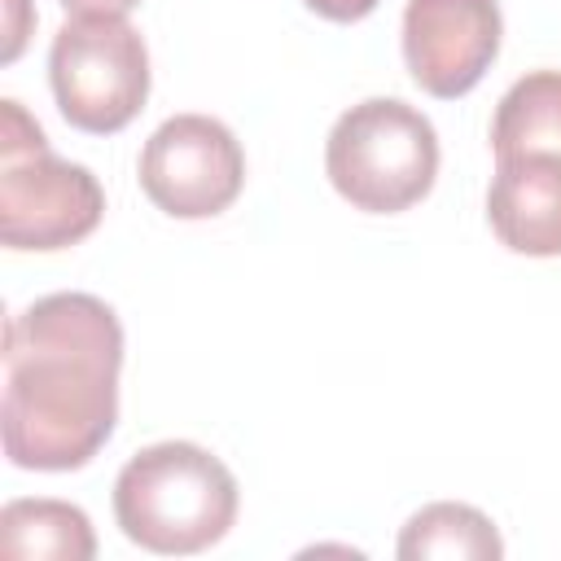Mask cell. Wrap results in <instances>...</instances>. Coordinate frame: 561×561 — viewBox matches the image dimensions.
Masks as SVG:
<instances>
[{
	"label": "cell",
	"instance_id": "6da1fadb",
	"mask_svg": "<svg viewBox=\"0 0 561 561\" xmlns=\"http://www.w3.org/2000/svg\"><path fill=\"white\" fill-rule=\"evenodd\" d=\"M123 324L96 294H48L4 324L0 438L18 469H83L118 421Z\"/></svg>",
	"mask_w": 561,
	"mask_h": 561
},
{
	"label": "cell",
	"instance_id": "7a4b0ae2",
	"mask_svg": "<svg viewBox=\"0 0 561 561\" xmlns=\"http://www.w3.org/2000/svg\"><path fill=\"white\" fill-rule=\"evenodd\" d=\"M114 517L145 552L188 557L237 522V478L197 443H153L118 469Z\"/></svg>",
	"mask_w": 561,
	"mask_h": 561
},
{
	"label": "cell",
	"instance_id": "3957f363",
	"mask_svg": "<svg viewBox=\"0 0 561 561\" xmlns=\"http://www.w3.org/2000/svg\"><path fill=\"white\" fill-rule=\"evenodd\" d=\"M324 171L337 197L355 210L399 215L434 188L438 131L408 101L368 96L333 123L324 145Z\"/></svg>",
	"mask_w": 561,
	"mask_h": 561
},
{
	"label": "cell",
	"instance_id": "277c9868",
	"mask_svg": "<svg viewBox=\"0 0 561 561\" xmlns=\"http://www.w3.org/2000/svg\"><path fill=\"white\" fill-rule=\"evenodd\" d=\"M105 215L96 175L53 158L39 123L18 101H0V237L9 250H66Z\"/></svg>",
	"mask_w": 561,
	"mask_h": 561
},
{
	"label": "cell",
	"instance_id": "5b68a950",
	"mask_svg": "<svg viewBox=\"0 0 561 561\" xmlns=\"http://www.w3.org/2000/svg\"><path fill=\"white\" fill-rule=\"evenodd\" d=\"M48 83L70 127L92 136L123 131L149 96V53L118 13H75L48 48Z\"/></svg>",
	"mask_w": 561,
	"mask_h": 561
},
{
	"label": "cell",
	"instance_id": "8992f818",
	"mask_svg": "<svg viewBox=\"0 0 561 561\" xmlns=\"http://www.w3.org/2000/svg\"><path fill=\"white\" fill-rule=\"evenodd\" d=\"M145 197L175 219H210L228 210L245 184L241 140L210 114L167 118L140 149Z\"/></svg>",
	"mask_w": 561,
	"mask_h": 561
},
{
	"label": "cell",
	"instance_id": "52a82bcc",
	"mask_svg": "<svg viewBox=\"0 0 561 561\" xmlns=\"http://www.w3.org/2000/svg\"><path fill=\"white\" fill-rule=\"evenodd\" d=\"M504 18L495 0H408L403 61L421 92L456 101L491 70Z\"/></svg>",
	"mask_w": 561,
	"mask_h": 561
},
{
	"label": "cell",
	"instance_id": "ba28073f",
	"mask_svg": "<svg viewBox=\"0 0 561 561\" xmlns=\"http://www.w3.org/2000/svg\"><path fill=\"white\" fill-rule=\"evenodd\" d=\"M486 219L500 245L530 259L561 254V158L522 153L500 158L486 188Z\"/></svg>",
	"mask_w": 561,
	"mask_h": 561
},
{
	"label": "cell",
	"instance_id": "9c48e42d",
	"mask_svg": "<svg viewBox=\"0 0 561 561\" xmlns=\"http://www.w3.org/2000/svg\"><path fill=\"white\" fill-rule=\"evenodd\" d=\"M0 552L9 561H92L96 535L66 500H13L0 508Z\"/></svg>",
	"mask_w": 561,
	"mask_h": 561
},
{
	"label": "cell",
	"instance_id": "30bf717a",
	"mask_svg": "<svg viewBox=\"0 0 561 561\" xmlns=\"http://www.w3.org/2000/svg\"><path fill=\"white\" fill-rule=\"evenodd\" d=\"M491 149L495 162L522 153L561 158V70H530L500 96L491 118Z\"/></svg>",
	"mask_w": 561,
	"mask_h": 561
},
{
	"label": "cell",
	"instance_id": "8fae6325",
	"mask_svg": "<svg viewBox=\"0 0 561 561\" xmlns=\"http://www.w3.org/2000/svg\"><path fill=\"white\" fill-rule=\"evenodd\" d=\"M399 557L403 561H425V557H456V561H495L504 557L500 530L491 526L486 513L473 504H425L421 513L408 517L399 535Z\"/></svg>",
	"mask_w": 561,
	"mask_h": 561
},
{
	"label": "cell",
	"instance_id": "7c38bea8",
	"mask_svg": "<svg viewBox=\"0 0 561 561\" xmlns=\"http://www.w3.org/2000/svg\"><path fill=\"white\" fill-rule=\"evenodd\" d=\"M311 13H320V18H329V22H359V18H368L381 0H302Z\"/></svg>",
	"mask_w": 561,
	"mask_h": 561
},
{
	"label": "cell",
	"instance_id": "4fadbf2b",
	"mask_svg": "<svg viewBox=\"0 0 561 561\" xmlns=\"http://www.w3.org/2000/svg\"><path fill=\"white\" fill-rule=\"evenodd\" d=\"M66 4V13H118V18H127L140 0H61Z\"/></svg>",
	"mask_w": 561,
	"mask_h": 561
},
{
	"label": "cell",
	"instance_id": "5bb4252c",
	"mask_svg": "<svg viewBox=\"0 0 561 561\" xmlns=\"http://www.w3.org/2000/svg\"><path fill=\"white\" fill-rule=\"evenodd\" d=\"M18 13H22V0H13V4H9V44H4V61H13V57L22 53V39H26V31H22Z\"/></svg>",
	"mask_w": 561,
	"mask_h": 561
}]
</instances>
